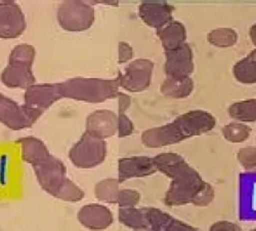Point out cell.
Instances as JSON below:
<instances>
[{"label":"cell","instance_id":"25","mask_svg":"<svg viewBox=\"0 0 256 231\" xmlns=\"http://www.w3.org/2000/svg\"><path fill=\"white\" fill-rule=\"evenodd\" d=\"M252 133L251 128L241 122H232L222 128V136L230 143H243Z\"/></svg>","mask_w":256,"mask_h":231},{"label":"cell","instance_id":"35","mask_svg":"<svg viewBox=\"0 0 256 231\" xmlns=\"http://www.w3.org/2000/svg\"><path fill=\"white\" fill-rule=\"evenodd\" d=\"M251 231H256V228H255V229H252Z\"/></svg>","mask_w":256,"mask_h":231},{"label":"cell","instance_id":"20","mask_svg":"<svg viewBox=\"0 0 256 231\" xmlns=\"http://www.w3.org/2000/svg\"><path fill=\"white\" fill-rule=\"evenodd\" d=\"M232 74L243 85L256 83V49L234 65Z\"/></svg>","mask_w":256,"mask_h":231},{"label":"cell","instance_id":"11","mask_svg":"<svg viewBox=\"0 0 256 231\" xmlns=\"http://www.w3.org/2000/svg\"><path fill=\"white\" fill-rule=\"evenodd\" d=\"M164 72L167 77L182 79L190 77L194 71L193 51L188 44H184L178 49L165 53Z\"/></svg>","mask_w":256,"mask_h":231},{"label":"cell","instance_id":"33","mask_svg":"<svg viewBox=\"0 0 256 231\" xmlns=\"http://www.w3.org/2000/svg\"><path fill=\"white\" fill-rule=\"evenodd\" d=\"M249 35H250V38H251V41H252L253 46L256 48V24H253L250 27Z\"/></svg>","mask_w":256,"mask_h":231},{"label":"cell","instance_id":"6","mask_svg":"<svg viewBox=\"0 0 256 231\" xmlns=\"http://www.w3.org/2000/svg\"><path fill=\"white\" fill-rule=\"evenodd\" d=\"M106 156V141L86 131L69 151L71 162L78 169L84 170L92 169V167L100 165L104 161Z\"/></svg>","mask_w":256,"mask_h":231},{"label":"cell","instance_id":"19","mask_svg":"<svg viewBox=\"0 0 256 231\" xmlns=\"http://www.w3.org/2000/svg\"><path fill=\"white\" fill-rule=\"evenodd\" d=\"M193 90L194 81L190 77L174 79L166 76L160 87V91L164 96L174 99L188 98L192 93H193Z\"/></svg>","mask_w":256,"mask_h":231},{"label":"cell","instance_id":"8","mask_svg":"<svg viewBox=\"0 0 256 231\" xmlns=\"http://www.w3.org/2000/svg\"><path fill=\"white\" fill-rule=\"evenodd\" d=\"M62 99L60 82L58 83H41L34 85L26 89L24 94L23 106L32 117L37 121L52 105Z\"/></svg>","mask_w":256,"mask_h":231},{"label":"cell","instance_id":"27","mask_svg":"<svg viewBox=\"0 0 256 231\" xmlns=\"http://www.w3.org/2000/svg\"><path fill=\"white\" fill-rule=\"evenodd\" d=\"M237 159L246 170L256 167V147L249 146L242 148L237 153Z\"/></svg>","mask_w":256,"mask_h":231},{"label":"cell","instance_id":"13","mask_svg":"<svg viewBox=\"0 0 256 231\" xmlns=\"http://www.w3.org/2000/svg\"><path fill=\"white\" fill-rule=\"evenodd\" d=\"M156 172L154 157L132 156L120 158L118 161V181L120 183L132 178L152 176Z\"/></svg>","mask_w":256,"mask_h":231},{"label":"cell","instance_id":"15","mask_svg":"<svg viewBox=\"0 0 256 231\" xmlns=\"http://www.w3.org/2000/svg\"><path fill=\"white\" fill-rule=\"evenodd\" d=\"M82 226L90 230H104L113 223V214L110 209L98 203H90L82 206L77 215Z\"/></svg>","mask_w":256,"mask_h":231},{"label":"cell","instance_id":"32","mask_svg":"<svg viewBox=\"0 0 256 231\" xmlns=\"http://www.w3.org/2000/svg\"><path fill=\"white\" fill-rule=\"evenodd\" d=\"M117 99H118V113H125L132 105L130 96L120 92L117 96Z\"/></svg>","mask_w":256,"mask_h":231},{"label":"cell","instance_id":"14","mask_svg":"<svg viewBox=\"0 0 256 231\" xmlns=\"http://www.w3.org/2000/svg\"><path fill=\"white\" fill-rule=\"evenodd\" d=\"M85 127L86 132L104 140L118 133V115L106 109L94 111L88 116Z\"/></svg>","mask_w":256,"mask_h":231},{"label":"cell","instance_id":"16","mask_svg":"<svg viewBox=\"0 0 256 231\" xmlns=\"http://www.w3.org/2000/svg\"><path fill=\"white\" fill-rule=\"evenodd\" d=\"M174 8L167 3H142L138 7V15L151 28L160 29L172 21Z\"/></svg>","mask_w":256,"mask_h":231},{"label":"cell","instance_id":"21","mask_svg":"<svg viewBox=\"0 0 256 231\" xmlns=\"http://www.w3.org/2000/svg\"><path fill=\"white\" fill-rule=\"evenodd\" d=\"M118 218L123 225L134 230L150 227L146 219V208L119 207Z\"/></svg>","mask_w":256,"mask_h":231},{"label":"cell","instance_id":"30","mask_svg":"<svg viewBox=\"0 0 256 231\" xmlns=\"http://www.w3.org/2000/svg\"><path fill=\"white\" fill-rule=\"evenodd\" d=\"M134 58V49L132 47L124 43V41H120L118 45V63L119 64H124L128 61H130Z\"/></svg>","mask_w":256,"mask_h":231},{"label":"cell","instance_id":"31","mask_svg":"<svg viewBox=\"0 0 256 231\" xmlns=\"http://www.w3.org/2000/svg\"><path fill=\"white\" fill-rule=\"evenodd\" d=\"M209 231H241V228L230 221H218L210 227Z\"/></svg>","mask_w":256,"mask_h":231},{"label":"cell","instance_id":"18","mask_svg":"<svg viewBox=\"0 0 256 231\" xmlns=\"http://www.w3.org/2000/svg\"><path fill=\"white\" fill-rule=\"evenodd\" d=\"M165 53L174 51L186 44V30L182 23L178 21H172L164 27L157 30Z\"/></svg>","mask_w":256,"mask_h":231},{"label":"cell","instance_id":"34","mask_svg":"<svg viewBox=\"0 0 256 231\" xmlns=\"http://www.w3.org/2000/svg\"><path fill=\"white\" fill-rule=\"evenodd\" d=\"M134 231H153L150 227H148V228H142V229H138V230H134Z\"/></svg>","mask_w":256,"mask_h":231},{"label":"cell","instance_id":"5","mask_svg":"<svg viewBox=\"0 0 256 231\" xmlns=\"http://www.w3.org/2000/svg\"><path fill=\"white\" fill-rule=\"evenodd\" d=\"M35 48L23 44L16 46L8 58V65L2 73V81L10 89H28L36 85L32 67L35 59Z\"/></svg>","mask_w":256,"mask_h":231},{"label":"cell","instance_id":"9","mask_svg":"<svg viewBox=\"0 0 256 231\" xmlns=\"http://www.w3.org/2000/svg\"><path fill=\"white\" fill-rule=\"evenodd\" d=\"M154 63L148 59H138L118 73L120 88L127 92L140 93L151 86Z\"/></svg>","mask_w":256,"mask_h":231},{"label":"cell","instance_id":"2","mask_svg":"<svg viewBox=\"0 0 256 231\" xmlns=\"http://www.w3.org/2000/svg\"><path fill=\"white\" fill-rule=\"evenodd\" d=\"M216 124V117L209 112L192 110L180 115L170 123L144 131L142 142L148 148H161L206 134L214 129Z\"/></svg>","mask_w":256,"mask_h":231},{"label":"cell","instance_id":"28","mask_svg":"<svg viewBox=\"0 0 256 231\" xmlns=\"http://www.w3.org/2000/svg\"><path fill=\"white\" fill-rule=\"evenodd\" d=\"M216 197V191L213 187L206 182L205 186L203 187L202 190L198 193L194 201L192 202V204H194L196 206H207L209 205L213 199Z\"/></svg>","mask_w":256,"mask_h":231},{"label":"cell","instance_id":"1","mask_svg":"<svg viewBox=\"0 0 256 231\" xmlns=\"http://www.w3.org/2000/svg\"><path fill=\"white\" fill-rule=\"evenodd\" d=\"M154 161L157 171L172 179L164 198L169 206L192 203L206 184L200 174L178 153H160Z\"/></svg>","mask_w":256,"mask_h":231},{"label":"cell","instance_id":"12","mask_svg":"<svg viewBox=\"0 0 256 231\" xmlns=\"http://www.w3.org/2000/svg\"><path fill=\"white\" fill-rule=\"evenodd\" d=\"M0 122L12 131L31 128L36 122L28 114L23 105L0 93Z\"/></svg>","mask_w":256,"mask_h":231},{"label":"cell","instance_id":"24","mask_svg":"<svg viewBox=\"0 0 256 231\" xmlns=\"http://www.w3.org/2000/svg\"><path fill=\"white\" fill-rule=\"evenodd\" d=\"M208 41L218 48H230L238 43V33L232 28H218L209 32Z\"/></svg>","mask_w":256,"mask_h":231},{"label":"cell","instance_id":"3","mask_svg":"<svg viewBox=\"0 0 256 231\" xmlns=\"http://www.w3.org/2000/svg\"><path fill=\"white\" fill-rule=\"evenodd\" d=\"M39 185L48 193L64 201L78 202L84 192L67 176L64 163L48 152L31 162Z\"/></svg>","mask_w":256,"mask_h":231},{"label":"cell","instance_id":"23","mask_svg":"<svg viewBox=\"0 0 256 231\" xmlns=\"http://www.w3.org/2000/svg\"><path fill=\"white\" fill-rule=\"evenodd\" d=\"M119 185L120 182L118 181V179H104L96 183L94 187V195L98 200L102 202L117 203V198L120 191Z\"/></svg>","mask_w":256,"mask_h":231},{"label":"cell","instance_id":"26","mask_svg":"<svg viewBox=\"0 0 256 231\" xmlns=\"http://www.w3.org/2000/svg\"><path fill=\"white\" fill-rule=\"evenodd\" d=\"M140 200V194L134 189H120L117 204L120 207H136Z\"/></svg>","mask_w":256,"mask_h":231},{"label":"cell","instance_id":"10","mask_svg":"<svg viewBox=\"0 0 256 231\" xmlns=\"http://www.w3.org/2000/svg\"><path fill=\"white\" fill-rule=\"evenodd\" d=\"M26 27L25 15L16 3H0V38H18L25 32Z\"/></svg>","mask_w":256,"mask_h":231},{"label":"cell","instance_id":"22","mask_svg":"<svg viewBox=\"0 0 256 231\" xmlns=\"http://www.w3.org/2000/svg\"><path fill=\"white\" fill-rule=\"evenodd\" d=\"M228 115L240 122L256 121V99H248L232 104Z\"/></svg>","mask_w":256,"mask_h":231},{"label":"cell","instance_id":"4","mask_svg":"<svg viewBox=\"0 0 256 231\" xmlns=\"http://www.w3.org/2000/svg\"><path fill=\"white\" fill-rule=\"evenodd\" d=\"M62 98L86 103H102L117 98L120 89L118 77L114 79L74 77L60 82Z\"/></svg>","mask_w":256,"mask_h":231},{"label":"cell","instance_id":"29","mask_svg":"<svg viewBox=\"0 0 256 231\" xmlns=\"http://www.w3.org/2000/svg\"><path fill=\"white\" fill-rule=\"evenodd\" d=\"M118 137L125 138L130 136L134 131V122L125 113H118Z\"/></svg>","mask_w":256,"mask_h":231},{"label":"cell","instance_id":"7","mask_svg":"<svg viewBox=\"0 0 256 231\" xmlns=\"http://www.w3.org/2000/svg\"><path fill=\"white\" fill-rule=\"evenodd\" d=\"M56 18L60 26L64 30L81 32L92 26L96 12L94 7L88 3L68 0L58 6Z\"/></svg>","mask_w":256,"mask_h":231},{"label":"cell","instance_id":"17","mask_svg":"<svg viewBox=\"0 0 256 231\" xmlns=\"http://www.w3.org/2000/svg\"><path fill=\"white\" fill-rule=\"evenodd\" d=\"M146 219L153 231H196L190 225L155 207L146 208Z\"/></svg>","mask_w":256,"mask_h":231}]
</instances>
